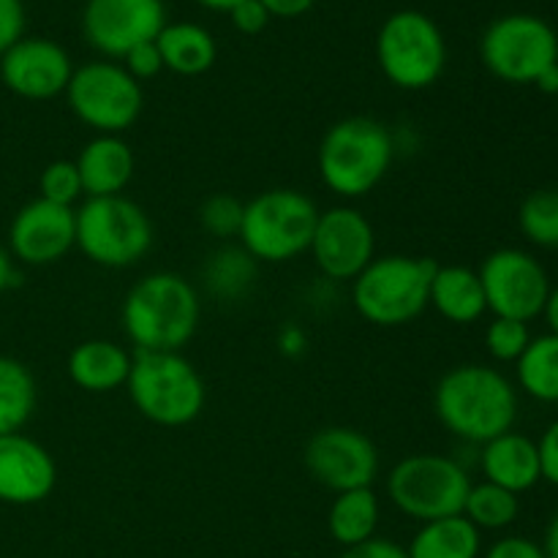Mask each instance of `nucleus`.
I'll return each instance as SVG.
<instances>
[{
    "mask_svg": "<svg viewBox=\"0 0 558 558\" xmlns=\"http://www.w3.org/2000/svg\"><path fill=\"white\" fill-rule=\"evenodd\" d=\"M518 385L526 396L543 403H558V336L532 338L518 360Z\"/></svg>",
    "mask_w": 558,
    "mask_h": 558,
    "instance_id": "nucleus-27",
    "label": "nucleus"
},
{
    "mask_svg": "<svg viewBox=\"0 0 558 558\" xmlns=\"http://www.w3.org/2000/svg\"><path fill=\"white\" fill-rule=\"evenodd\" d=\"M545 319H548L550 332H556L558 336V287L550 289L548 305H545Z\"/></svg>",
    "mask_w": 558,
    "mask_h": 558,
    "instance_id": "nucleus-45",
    "label": "nucleus"
},
{
    "mask_svg": "<svg viewBox=\"0 0 558 558\" xmlns=\"http://www.w3.org/2000/svg\"><path fill=\"white\" fill-rule=\"evenodd\" d=\"M267 9V14L278 16V20H294V16L308 14L316 5V0H259Z\"/></svg>",
    "mask_w": 558,
    "mask_h": 558,
    "instance_id": "nucleus-40",
    "label": "nucleus"
},
{
    "mask_svg": "<svg viewBox=\"0 0 558 558\" xmlns=\"http://www.w3.org/2000/svg\"><path fill=\"white\" fill-rule=\"evenodd\" d=\"M319 207L308 194L294 189H270L245 202L240 243L265 265H283L308 254Z\"/></svg>",
    "mask_w": 558,
    "mask_h": 558,
    "instance_id": "nucleus-6",
    "label": "nucleus"
},
{
    "mask_svg": "<svg viewBox=\"0 0 558 558\" xmlns=\"http://www.w3.org/2000/svg\"><path fill=\"white\" fill-rule=\"evenodd\" d=\"M485 558H545V550L529 537H501L485 550Z\"/></svg>",
    "mask_w": 558,
    "mask_h": 558,
    "instance_id": "nucleus-37",
    "label": "nucleus"
},
{
    "mask_svg": "<svg viewBox=\"0 0 558 558\" xmlns=\"http://www.w3.org/2000/svg\"><path fill=\"white\" fill-rule=\"evenodd\" d=\"M120 316L136 352H183L199 327V294L189 278L158 270L129 289Z\"/></svg>",
    "mask_w": 558,
    "mask_h": 558,
    "instance_id": "nucleus-2",
    "label": "nucleus"
},
{
    "mask_svg": "<svg viewBox=\"0 0 558 558\" xmlns=\"http://www.w3.org/2000/svg\"><path fill=\"white\" fill-rule=\"evenodd\" d=\"M256 265L259 262L245 248H221L207 259L205 281L210 292L223 300H238L248 292L256 278Z\"/></svg>",
    "mask_w": 558,
    "mask_h": 558,
    "instance_id": "nucleus-29",
    "label": "nucleus"
},
{
    "mask_svg": "<svg viewBox=\"0 0 558 558\" xmlns=\"http://www.w3.org/2000/svg\"><path fill=\"white\" fill-rule=\"evenodd\" d=\"M120 63H123V69L129 71L136 82L153 80V76H158L163 71V58H161V52H158L156 41L136 44L134 49H129V52H125V58L120 60Z\"/></svg>",
    "mask_w": 558,
    "mask_h": 558,
    "instance_id": "nucleus-34",
    "label": "nucleus"
},
{
    "mask_svg": "<svg viewBox=\"0 0 558 558\" xmlns=\"http://www.w3.org/2000/svg\"><path fill=\"white\" fill-rule=\"evenodd\" d=\"M156 44L163 58V69L178 76H199L216 65V38L196 22H167Z\"/></svg>",
    "mask_w": 558,
    "mask_h": 558,
    "instance_id": "nucleus-23",
    "label": "nucleus"
},
{
    "mask_svg": "<svg viewBox=\"0 0 558 558\" xmlns=\"http://www.w3.org/2000/svg\"><path fill=\"white\" fill-rule=\"evenodd\" d=\"M311 477L332 494L357 488H374L379 477V450L357 428L330 425L316 430L303 452Z\"/></svg>",
    "mask_w": 558,
    "mask_h": 558,
    "instance_id": "nucleus-13",
    "label": "nucleus"
},
{
    "mask_svg": "<svg viewBox=\"0 0 558 558\" xmlns=\"http://www.w3.org/2000/svg\"><path fill=\"white\" fill-rule=\"evenodd\" d=\"M518 227L529 243L558 248V189H539L521 202Z\"/></svg>",
    "mask_w": 558,
    "mask_h": 558,
    "instance_id": "nucleus-30",
    "label": "nucleus"
},
{
    "mask_svg": "<svg viewBox=\"0 0 558 558\" xmlns=\"http://www.w3.org/2000/svg\"><path fill=\"white\" fill-rule=\"evenodd\" d=\"M136 412L161 428H183L202 414L205 379L180 352H136L125 381Z\"/></svg>",
    "mask_w": 558,
    "mask_h": 558,
    "instance_id": "nucleus-4",
    "label": "nucleus"
},
{
    "mask_svg": "<svg viewBox=\"0 0 558 558\" xmlns=\"http://www.w3.org/2000/svg\"><path fill=\"white\" fill-rule=\"evenodd\" d=\"M518 512H521V499L494 483L472 485L463 505V518L472 521L480 532H501L512 526L518 521Z\"/></svg>",
    "mask_w": 558,
    "mask_h": 558,
    "instance_id": "nucleus-28",
    "label": "nucleus"
},
{
    "mask_svg": "<svg viewBox=\"0 0 558 558\" xmlns=\"http://www.w3.org/2000/svg\"><path fill=\"white\" fill-rule=\"evenodd\" d=\"M308 254L330 281H354L376 259L374 223L352 205L319 213Z\"/></svg>",
    "mask_w": 558,
    "mask_h": 558,
    "instance_id": "nucleus-15",
    "label": "nucleus"
},
{
    "mask_svg": "<svg viewBox=\"0 0 558 558\" xmlns=\"http://www.w3.org/2000/svg\"><path fill=\"white\" fill-rule=\"evenodd\" d=\"M229 20H232V25L238 27L243 36H256V33L265 31L267 22H270L272 16L267 14V9L259 0H240V3L229 11Z\"/></svg>",
    "mask_w": 558,
    "mask_h": 558,
    "instance_id": "nucleus-36",
    "label": "nucleus"
},
{
    "mask_svg": "<svg viewBox=\"0 0 558 558\" xmlns=\"http://www.w3.org/2000/svg\"><path fill=\"white\" fill-rule=\"evenodd\" d=\"M243 202L234 199L232 194H216L205 199L199 207V223L207 234L218 240L238 238L240 223H243Z\"/></svg>",
    "mask_w": 558,
    "mask_h": 558,
    "instance_id": "nucleus-32",
    "label": "nucleus"
},
{
    "mask_svg": "<svg viewBox=\"0 0 558 558\" xmlns=\"http://www.w3.org/2000/svg\"><path fill=\"white\" fill-rule=\"evenodd\" d=\"M480 466H483L485 483L499 485L515 496L526 494L543 480L537 441L515 434V430H507V434L485 441Z\"/></svg>",
    "mask_w": 558,
    "mask_h": 558,
    "instance_id": "nucleus-20",
    "label": "nucleus"
},
{
    "mask_svg": "<svg viewBox=\"0 0 558 558\" xmlns=\"http://www.w3.org/2000/svg\"><path fill=\"white\" fill-rule=\"evenodd\" d=\"M199 5H205V9H213V11H223V14H229V11L234 9V5L240 3V0H196Z\"/></svg>",
    "mask_w": 558,
    "mask_h": 558,
    "instance_id": "nucleus-46",
    "label": "nucleus"
},
{
    "mask_svg": "<svg viewBox=\"0 0 558 558\" xmlns=\"http://www.w3.org/2000/svg\"><path fill=\"white\" fill-rule=\"evenodd\" d=\"M76 248L93 265L123 270L153 248L150 216L129 196H90L76 207Z\"/></svg>",
    "mask_w": 558,
    "mask_h": 558,
    "instance_id": "nucleus-7",
    "label": "nucleus"
},
{
    "mask_svg": "<svg viewBox=\"0 0 558 558\" xmlns=\"http://www.w3.org/2000/svg\"><path fill=\"white\" fill-rule=\"evenodd\" d=\"M428 305L452 325H474L488 314L483 281L466 265H436Z\"/></svg>",
    "mask_w": 558,
    "mask_h": 558,
    "instance_id": "nucleus-22",
    "label": "nucleus"
},
{
    "mask_svg": "<svg viewBox=\"0 0 558 558\" xmlns=\"http://www.w3.org/2000/svg\"><path fill=\"white\" fill-rule=\"evenodd\" d=\"M485 303L501 319L532 322L545 314L550 298V278L539 259L521 248H499L483 259L477 270Z\"/></svg>",
    "mask_w": 558,
    "mask_h": 558,
    "instance_id": "nucleus-12",
    "label": "nucleus"
},
{
    "mask_svg": "<svg viewBox=\"0 0 558 558\" xmlns=\"http://www.w3.org/2000/svg\"><path fill=\"white\" fill-rule=\"evenodd\" d=\"M543 550H545V558H558V512L554 515V521L548 523Z\"/></svg>",
    "mask_w": 558,
    "mask_h": 558,
    "instance_id": "nucleus-43",
    "label": "nucleus"
},
{
    "mask_svg": "<svg viewBox=\"0 0 558 558\" xmlns=\"http://www.w3.org/2000/svg\"><path fill=\"white\" fill-rule=\"evenodd\" d=\"M58 485V463L44 445L25 434L0 436V501L31 507Z\"/></svg>",
    "mask_w": 558,
    "mask_h": 558,
    "instance_id": "nucleus-18",
    "label": "nucleus"
},
{
    "mask_svg": "<svg viewBox=\"0 0 558 558\" xmlns=\"http://www.w3.org/2000/svg\"><path fill=\"white\" fill-rule=\"evenodd\" d=\"M303 332L294 330V327H287V330L281 332V347L287 349V352H303Z\"/></svg>",
    "mask_w": 558,
    "mask_h": 558,
    "instance_id": "nucleus-44",
    "label": "nucleus"
},
{
    "mask_svg": "<svg viewBox=\"0 0 558 558\" xmlns=\"http://www.w3.org/2000/svg\"><path fill=\"white\" fill-rule=\"evenodd\" d=\"M25 3L22 0H0V54L25 38Z\"/></svg>",
    "mask_w": 558,
    "mask_h": 558,
    "instance_id": "nucleus-35",
    "label": "nucleus"
},
{
    "mask_svg": "<svg viewBox=\"0 0 558 558\" xmlns=\"http://www.w3.org/2000/svg\"><path fill=\"white\" fill-rule=\"evenodd\" d=\"M163 25V0H85L82 9V33L107 60H123L136 44L156 41Z\"/></svg>",
    "mask_w": 558,
    "mask_h": 558,
    "instance_id": "nucleus-14",
    "label": "nucleus"
},
{
    "mask_svg": "<svg viewBox=\"0 0 558 558\" xmlns=\"http://www.w3.org/2000/svg\"><path fill=\"white\" fill-rule=\"evenodd\" d=\"M85 196H118L129 189L136 158L123 136L96 134L74 158Z\"/></svg>",
    "mask_w": 558,
    "mask_h": 558,
    "instance_id": "nucleus-19",
    "label": "nucleus"
},
{
    "mask_svg": "<svg viewBox=\"0 0 558 558\" xmlns=\"http://www.w3.org/2000/svg\"><path fill=\"white\" fill-rule=\"evenodd\" d=\"M131 363H134V357L120 343L93 338V341H82L71 349L69 379L80 390L93 392V396L114 392L129 381Z\"/></svg>",
    "mask_w": 558,
    "mask_h": 558,
    "instance_id": "nucleus-21",
    "label": "nucleus"
},
{
    "mask_svg": "<svg viewBox=\"0 0 558 558\" xmlns=\"http://www.w3.org/2000/svg\"><path fill=\"white\" fill-rule=\"evenodd\" d=\"M74 63L52 38L25 36L0 54V80L14 96L27 101H52L69 87Z\"/></svg>",
    "mask_w": 558,
    "mask_h": 558,
    "instance_id": "nucleus-16",
    "label": "nucleus"
},
{
    "mask_svg": "<svg viewBox=\"0 0 558 558\" xmlns=\"http://www.w3.org/2000/svg\"><path fill=\"white\" fill-rule=\"evenodd\" d=\"M85 191H82V180L74 161H52L44 167L41 178H38V196L41 199L63 207H74V202Z\"/></svg>",
    "mask_w": 558,
    "mask_h": 558,
    "instance_id": "nucleus-33",
    "label": "nucleus"
},
{
    "mask_svg": "<svg viewBox=\"0 0 558 558\" xmlns=\"http://www.w3.org/2000/svg\"><path fill=\"white\" fill-rule=\"evenodd\" d=\"M439 423L469 445H485L512 430L518 420V390L490 365H456L434 390Z\"/></svg>",
    "mask_w": 558,
    "mask_h": 558,
    "instance_id": "nucleus-1",
    "label": "nucleus"
},
{
    "mask_svg": "<svg viewBox=\"0 0 558 558\" xmlns=\"http://www.w3.org/2000/svg\"><path fill=\"white\" fill-rule=\"evenodd\" d=\"M529 343H532V332L526 322L494 316V322L485 327V349L496 363H518Z\"/></svg>",
    "mask_w": 558,
    "mask_h": 558,
    "instance_id": "nucleus-31",
    "label": "nucleus"
},
{
    "mask_svg": "<svg viewBox=\"0 0 558 558\" xmlns=\"http://www.w3.org/2000/svg\"><path fill=\"white\" fill-rule=\"evenodd\" d=\"M38 403L36 376L16 357L0 354V436L22 434Z\"/></svg>",
    "mask_w": 558,
    "mask_h": 558,
    "instance_id": "nucleus-26",
    "label": "nucleus"
},
{
    "mask_svg": "<svg viewBox=\"0 0 558 558\" xmlns=\"http://www.w3.org/2000/svg\"><path fill=\"white\" fill-rule=\"evenodd\" d=\"M436 262L425 256H376L352 281V305L376 327H403L425 314Z\"/></svg>",
    "mask_w": 558,
    "mask_h": 558,
    "instance_id": "nucleus-5",
    "label": "nucleus"
},
{
    "mask_svg": "<svg viewBox=\"0 0 558 558\" xmlns=\"http://www.w3.org/2000/svg\"><path fill=\"white\" fill-rule=\"evenodd\" d=\"M534 85H537L543 93H550V96H556V93H558V63L550 65V69H545L543 74H539V80L534 82Z\"/></svg>",
    "mask_w": 558,
    "mask_h": 558,
    "instance_id": "nucleus-42",
    "label": "nucleus"
},
{
    "mask_svg": "<svg viewBox=\"0 0 558 558\" xmlns=\"http://www.w3.org/2000/svg\"><path fill=\"white\" fill-rule=\"evenodd\" d=\"M76 245V207L33 199L16 210L9 227V254L31 267L63 259Z\"/></svg>",
    "mask_w": 558,
    "mask_h": 558,
    "instance_id": "nucleus-17",
    "label": "nucleus"
},
{
    "mask_svg": "<svg viewBox=\"0 0 558 558\" xmlns=\"http://www.w3.org/2000/svg\"><path fill=\"white\" fill-rule=\"evenodd\" d=\"M483 532L463 515L428 521L409 543V558H480Z\"/></svg>",
    "mask_w": 558,
    "mask_h": 558,
    "instance_id": "nucleus-24",
    "label": "nucleus"
},
{
    "mask_svg": "<svg viewBox=\"0 0 558 558\" xmlns=\"http://www.w3.org/2000/svg\"><path fill=\"white\" fill-rule=\"evenodd\" d=\"M539 452V472H543V480H548L550 485L558 488V420L545 428L543 439L537 441Z\"/></svg>",
    "mask_w": 558,
    "mask_h": 558,
    "instance_id": "nucleus-38",
    "label": "nucleus"
},
{
    "mask_svg": "<svg viewBox=\"0 0 558 558\" xmlns=\"http://www.w3.org/2000/svg\"><path fill=\"white\" fill-rule=\"evenodd\" d=\"M379 515V496L374 494V488L343 490L336 494L327 512V532L341 548H352L376 537Z\"/></svg>",
    "mask_w": 558,
    "mask_h": 558,
    "instance_id": "nucleus-25",
    "label": "nucleus"
},
{
    "mask_svg": "<svg viewBox=\"0 0 558 558\" xmlns=\"http://www.w3.org/2000/svg\"><path fill=\"white\" fill-rule=\"evenodd\" d=\"M338 558H409L407 548L392 539H381V537H371L365 543L352 545V548H343V554Z\"/></svg>",
    "mask_w": 558,
    "mask_h": 558,
    "instance_id": "nucleus-39",
    "label": "nucleus"
},
{
    "mask_svg": "<svg viewBox=\"0 0 558 558\" xmlns=\"http://www.w3.org/2000/svg\"><path fill=\"white\" fill-rule=\"evenodd\" d=\"M376 63L390 85L412 93L428 90L445 74V33L423 11H396L376 33Z\"/></svg>",
    "mask_w": 558,
    "mask_h": 558,
    "instance_id": "nucleus-8",
    "label": "nucleus"
},
{
    "mask_svg": "<svg viewBox=\"0 0 558 558\" xmlns=\"http://www.w3.org/2000/svg\"><path fill=\"white\" fill-rule=\"evenodd\" d=\"M480 58L496 80L534 85L545 69L558 63V36L543 16L505 14L485 27Z\"/></svg>",
    "mask_w": 558,
    "mask_h": 558,
    "instance_id": "nucleus-11",
    "label": "nucleus"
},
{
    "mask_svg": "<svg viewBox=\"0 0 558 558\" xmlns=\"http://www.w3.org/2000/svg\"><path fill=\"white\" fill-rule=\"evenodd\" d=\"M472 490L469 472L450 456L417 452L392 466L387 477V496L398 512L420 523L463 515Z\"/></svg>",
    "mask_w": 558,
    "mask_h": 558,
    "instance_id": "nucleus-9",
    "label": "nucleus"
},
{
    "mask_svg": "<svg viewBox=\"0 0 558 558\" xmlns=\"http://www.w3.org/2000/svg\"><path fill=\"white\" fill-rule=\"evenodd\" d=\"M16 283V270H14V256L9 254L5 245H0V294L9 292Z\"/></svg>",
    "mask_w": 558,
    "mask_h": 558,
    "instance_id": "nucleus-41",
    "label": "nucleus"
},
{
    "mask_svg": "<svg viewBox=\"0 0 558 558\" xmlns=\"http://www.w3.org/2000/svg\"><path fill=\"white\" fill-rule=\"evenodd\" d=\"M396 156L390 129L374 118H343L322 136L316 167L327 189L341 199H363L387 178Z\"/></svg>",
    "mask_w": 558,
    "mask_h": 558,
    "instance_id": "nucleus-3",
    "label": "nucleus"
},
{
    "mask_svg": "<svg viewBox=\"0 0 558 558\" xmlns=\"http://www.w3.org/2000/svg\"><path fill=\"white\" fill-rule=\"evenodd\" d=\"M65 101L74 118L96 134L120 136L140 120L145 90L118 60H90L71 74Z\"/></svg>",
    "mask_w": 558,
    "mask_h": 558,
    "instance_id": "nucleus-10",
    "label": "nucleus"
}]
</instances>
